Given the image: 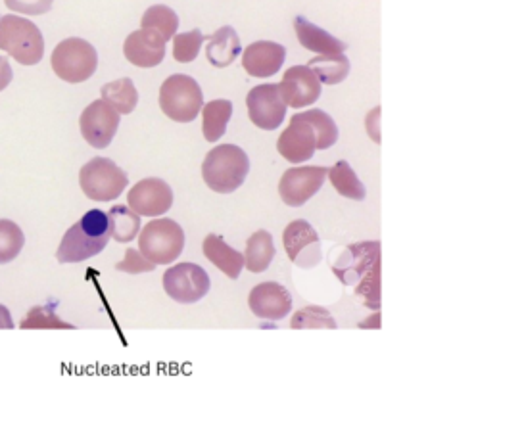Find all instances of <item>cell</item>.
<instances>
[{
	"label": "cell",
	"instance_id": "cell-1",
	"mask_svg": "<svg viewBox=\"0 0 524 443\" xmlns=\"http://www.w3.org/2000/svg\"><path fill=\"white\" fill-rule=\"evenodd\" d=\"M342 284L352 286L371 309H379L381 300V244L359 242L348 246L333 267Z\"/></svg>",
	"mask_w": 524,
	"mask_h": 443
},
{
	"label": "cell",
	"instance_id": "cell-2",
	"mask_svg": "<svg viewBox=\"0 0 524 443\" xmlns=\"http://www.w3.org/2000/svg\"><path fill=\"white\" fill-rule=\"evenodd\" d=\"M112 238L110 217L102 210L87 211L73 227L64 234L56 259L60 263H81L98 256Z\"/></svg>",
	"mask_w": 524,
	"mask_h": 443
},
{
	"label": "cell",
	"instance_id": "cell-3",
	"mask_svg": "<svg viewBox=\"0 0 524 443\" xmlns=\"http://www.w3.org/2000/svg\"><path fill=\"white\" fill-rule=\"evenodd\" d=\"M250 171L248 154L237 144H219L202 164L204 183L217 194H231L244 185Z\"/></svg>",
	"mask_w": 524,
	"mask_h": 443
},
{
	"label": "cell",
	"instance_id": "cell-4",
	"mask_svg": "<svg viewBox=\"0 0 524 443\" xmlns=\"http://www.w3.org/2000/svg\"><path fill=\"white\" fill-rule=\"evenodd\" d=\"M0 50L22 66H35L45 56V37L27 18H18V14L0 16Z\"/></svg>",
	"mask_w": 524,
	"mask_h": 443
},
{
	"label": "cell",
	"instance_id": "cell-5",
	"mask_svg": "<svg viewBox=\"0 0 524 443\" xmlns=\"http://www.w3.org/2000/svg\"><path fill=\"white\" fill-rule=\"evenodd\" d=\"M185 250L183 227L167 217L144 225L139 233V252L156 265L175 263Z\"/></svg>",
	"mask_w": 524,
	"mask_h": 443
},
{
	"label": "cell",
	"instance_id": "cell-6",
	"mask_svg": "<svg viewBox=\"0 0 524 443\" xmlns=\"http://www.w3.org/2000/svg\"><path fill=\"white\" fill-rule=\"evenodd\" d=\"M204 106V94L191 75L175 73L167 77L160 89V108L177 123H191Z\"/></svg>",
	"mask_w": 524,
	"mask_h": 443
},
{
	"label": "cell",
	"instance_id": "cell-7",
	"mask_svg": "<svg viewBox=\"0 0 524 443\" xmlns=\"http://www.w3.org/2000/svg\"><path fill=\"white\" fill-rule=\"evenodd\" d=\"M54 73L66 83H83L95 75L98 68L96 48L79 37H70L58 43L50 58Z\"/></svg>",
	"mask_w": 524,
	"mask_h": 443
},
{
	"label": "cell",
	"instance_id": "cell-8",
	"mask_svg": "<svg viewBox=\"0 0 524 443\" xmlns=\"http://www.w3.org/2000/svg\"><path fill=\"white\" fill-rule=\"evenodd\" d=\"M79 187L93 202H114L129 187V177L108 158H93L79 171Z\"/></svg>",
	"mask_w": 524,
	"mask_h": 443
},
{
	"label": "cell",
	"instance_id": "cell-9",
	"mask_svg": "<svg viewBox=\"0 0 524 443\" xmlns=\"http://www.w3.org/2000/svg\"><path fill=\"white\" fill-rule=\"evenodd\" d=\"M212 288L208 273L196 263H177L164 273V290L179 304L200 302Z\"/></svg>",
	"mask_w": 524,
	"mask_h": 443
},
{
	"label": "cell",
	"instance_id": "cell-10",
	"mask_svg": "<svg viewBox=\"0 0 524 443\" xmlns=\"http://www.w3.org/2000/svg\"><path fill=\"white\" fill-rule=\"evenodd\" d=\"M327 167L321 165H306L292 167L283 173L279 183L281 200L290 208H300L321 190L327 179Z\"/></svg>",
	"mask_w": 524,
	"mask_h": 443
},
{
	"label": "cell",
	"instance_id": "cell-11",
	"mask_svg": "<svg viewBox=\"0 0 524 443\" xmlns=\"http://www.w3.org/2000/svg\"><path fill=\"white\" fill-rule=\"evenodd\" d=\"M121 116L102 98L91 102L79 117V129L83 139L96 150H104L112 144L118 133Z\"/></svg>",
	"mask_w": 524,
	"mask_h": 443
},
{
	"label": "cell",
	"instance_id": "cell-12",
	"mask_svg": "<svg viewBox=\"0 0 524 443\" xmlns=\"http://www.w3.org/2000/svg\"><path fill=\"white\" fill-rule=\"evenodd\" d=\"M250 121L263 131H275L286 116V106L279 94V87L273 83L254 87L246 96Z\"/></svg>",
	"mask_w": 524,
	"mask_h": 443
},
{
	"label": "cell",
	"instance_id": "cell-13",
	"mask_svg": "<svg viewBox=\"0 0 524 443\" xmlns=\"http://www.w3.org/2000/svg\"><path fill=\"white\" fill-rule=\"evenodd\" d=\"M286 256L302 269H313L321 261V238L308 221L296 219L283 233Z\"/></svg>",
	"mask_w": 524,
	"mask_h": 443
},
{
	"label": "cell",
	"instance_id": "cell-14",
	"mask_svg": "<svg viewBox=\"0 0 524 443\" xmlns=\"http://www.w3.org/2000/svg\"><path fill=\"white\" fill-rule=\"evenodd\" d=\"M127 206L141 217H162L173 206V190L166 181L148 177L129 190Z\"/></svg>",
	"mask_w": 524,
	"mask_h": 443
},
{
	"label": "cell",
	"instance_id": "cell-15",
	"mask_svg": "<svg viewBox=\"0 0 524 443\" xmlns=\"http://www.w3.org/2000/svg\"><path fill=\"white\" fill-rule=\"evenodd\" d=\"M277 87L283 102L294 110L315 104L321 96V83L308 66H292L286 70L283 81Z\"/></svg>",
	"mask_w": 524,
	"mask_h": 443
},
{
	"label": "cell",
	"instance_id": "cell-16",
	"mask_svg": "<svg viewBox=\"0 0 524 443\" xmlns=\"http://www.w3.org/2000/svg\"><path fill=\"white\" fill-rule=\"evenodd\" d=\"M277 150L290 164H304L315 154V133L310 123L296 114L290 119V125L277 140Z\"/></svg>",
	"mask_w": 524,
	"mask_h": 443
},
{
	"label": "cell",
	"instance_id": "cell-17",
	"mask_svg": "<svg viewBox=\"0 0 524 443\" xmlns=\"http://www.w3.org/2000/svg\"><path fill=\"white\" fill-rule=\"evenodd\" d=\"M248 305L258 319L281 321L290 315L292 296L279 282H262L250 292Z\"/></svg>",
	"mask_w": 524,
	"mask_h": 443
},
{
	"label": "cell",
	"instance_id": "cell-18",
	"mask_svg": "<svg viewBox=\"0 0 524 443\" xmlns=\"http://www.w3.org/2000/svg\"><path fill=\"white\" fill-rule=\"evenodd\" d=\"M123 54L137 68H156L166 58V41L152 29H139L125 39Z\"/></svg>",
	"mask_w": 524,
	"mask_h": 443
},
{
	"label": "cell",
	"instance_id": "cell-19",
	"mask_svg": "<svg viewBox=\"0 0 524 443\" xmlns=\"http://www.w3.org/2000/svg\"><path fill=\"white\" fill-rule=\"evenodd\" d=\"M286 58V48L273 41H258L244 48L242 68L250 77H273L283 68Z\"/></svg>",
	"mask_w": 524,
	"mask_h": 443
},
{
	"label": "cell",
	"instance_id": "cell-20",
	"mask_svg": "<svg viewBox=\"0 0 524 443\" xmlns=\"http://www.w3.org/2000/svg\"><path fill=\"white\" fill-rule=\"evenodd\" d=\"M294 29L298 35V41L304 48L317 54H344L348 50V45L340 39H336L319 25L311 24L304 16H298L294 20Z\"/></svg>",
	"mask_w": 524,
	"mask_h": 443
},
{
	"label": "cell",
	"instance_id": "cell-21",
	"mask_svg": "<svg viewBox=\"0 0 524 443\" xmlns=\"http://www.w3.org/2000/svg\"><path fill=\"white\" fill-rule=\"evenodd\" d=\"M202 250L204 256L208 257L221 273H225L229 279H239L244 269V254L231 248L219 234H208L204 238Z\"/></svg>",
	"mask_w": 524,
	"mask_h": 443
},
{
	"label": "cell",
	"instance_id": "cell-22",
	"mask_svg": "<svg viewBox=\"0 0 524 443\" xmlns=\"http://www.w3.org/2000/svg\"><path fill=\"white\" fill-rule=\"evenodd\" d=\"M242 52L239 35L231 25H223L217 29L212 37H208L206 56L215 68L231 66Z\"/></svg>",
	"mask_w": 524,
	"mask_h": 443
},
{
	"label": "cell",
	"instance_id": "cell-23",
	"mask_svg": "<svg viewBox=\"0 0 524 443\" xmlns=\"http://www.w3.org/2000/svg\"><path fill=\"white\" fill-rule=\"evenodd\" d=\"M275 259V242L267 231H258L252 234L246 242L244 252V267L250 273H263L269 269L271 261Z\"/></svg>",
	"mask_w": 524,
	"mask_h": 443
},
{
	"label": "cell",
	"instance_id": "cell-24",
	"mask_svg": "<svg viewBox=\"0 0 524 443\" xmlns=\"http://www.w3.org/2000/svg\"><path fill=\"white\" fill-rule=\"evenodd\" d=\"M233 116V102L231 100H212L202 106V131L204 139L215 142L221 139L227 131V125Z\"/></svg>",
	"mask_w": 524,
	"mask_h": 443
},
{
	"label": "cell",
	"instance_id": "cell-25",
	"mask_svg": "<svg viewBox=\"0 0 524 443\" xmlns=\"http://www.w3.org/2000/svg\"><path fill=\"white\" fill-rule=\"evenodd\" d=\"M308 68L321 85H338L350 75V60L346 54H317Z\"/></svg>",
	"mask_w": 524,
	"mask_h": 443
},
{
	"label": "cell",
	"instance_id": "cell-26",
	"mask_svg": "<svg viewBox=\"0 0 524 443\" xmlns=\"http://www.w3.org/2000/svg\"><path fill=\"white\" fill-rule=\"evenodd\" d=\"M100 94H102V100L108 102L120 116H129L139 104L137 87L129 77L106 83L100 89Z\"/></svg>",
	"mask_w": 524,
	"mask_h": 443
},
{
	"label": "cell",
	"instance_id": "cell-27",
	"mask_svg": "<svg viewBox=\"0 0 524 443\" xmlns=\"http://www.w3.org/2000/svg\"><path fill=\"white\" fill-rule=\"evenodd\" d=\"M329 179H331V185H333L334 190L344 196V198H350V200H356V202H361L365 200L367 192H365V187L363 183L359 181L356 171L352 169V165L348 164L346 160L334 164L329 171H327Z\"/></svg>",
	"mask_w": 524,
	"mask_h": 443
},
{
	"label": "cell",
	"instance_id": "cell-28",
	"mask_svg": "<svg viewBox=\"0 0 524 443\" xmlns=\"http://www.w3.org/2000/svg\"><path fill=\"white\" fill-rule=\"evenodd\" d=\"M112 238L121 244L135 240L141 233V215L131 210L129 206H112L108 211Z\"/></svg>",
	"mask_w": 524,
	"mask_h": 443
},
{
	"label": "cell",
	"instance_id": "cell-29",
	"mask_svg": "<svg viewBox=\"0 0 524 443\" xmlns=\"http://www.w3.org/2000/svg\"><path fill=\"white\" fill-rule=\"evenodd\" d=\"M141 29H152L164 37V41H171L179 29L177 14L164 4H154L144 12L141 20Z\"/></svg>",
	"mask_w": 524,
	"mask_h": 443
},
{
	"label": "cell",
	"instance_id": "cell-30",
	"mask_svg": "<svg viewBox=\"0 0 524 443\" xmlns=\"http://www.w3.org/2000/svg\"><path fill=\"white\" fill-rule=\"evenodd\" d=\"M300 116L304 117L315 133V148L317 150H329L338 140V127L334 123L333 117L329 116L323 110H308L302 112Z\"/></svg>",
	"mask_w": 524,
	"mask_h": 443
},
{
	"label": "cell",
	"instance_id": "cell-31",
	"mask_svg": "<svg viewBox=\"0 0 524 443\" xmlns=\"http://www.w3.org/2000/svg\"><path fill=\"white\" fill-rule=\"evenodd\" d=\"M24 231L10 219H0V265L14 261L24 250Z\"/></svg>",
	"mask_w": 524,
	"mask_h": 443
},
{
	"label": "cell",
	"instance_id": "cell-32",
	"mask_svg": "<svg viewBox=\"0 0 524 443\" xmlns=\"http://www.w3.org/2000/svg\"><path fill=\"white\" fill-rule=\"evenodd\" d=\"M208 37L200 29H192L189 33H175L173 35V58L181 64H191L198 58L202 43Z\"/></svg>",
	"mask_w": 524,
	"mask_h": 443
},
{
	"label": "cell",
	"instance_id": "cell-33",
	"mask_svg": "<svg viewBox=\"0 0 524 443\" xmlns=\"http://www.w3.org/2000/svg\"><path fill=\"white\" fill-rule=\"evenodd\" d=\"M336 321H334L333 315L329 309L325 307H304L300 309L298 313H294L292 321H290V328L294 330H304V328H331L336 330Z\"/></svg>",
	"mask_w": 524,
	"mask_h": 443
},
{
	"label": "cell",
	"instance_id": "cell-34",
	"mask_svg": "<svg viewBox=\"0 0 524 443\" xmlns=\"http://www.w3.org/2000/svg\"><path fill=\"white\" fill-rule=\"evenodd\" d=\"M22 330H73V325L62 321L48 307H33L20 323Z\"/></svg>",
	"mask_w": 524,
	"mask_h": 443
},
{
	"label": "cell",
	"instance_id": "cell-35",
	"mask_svg": "<svg viewBox=\"0 0 524 443\" xmlns=\"http://www.w3.org/2000/svg\"><path fill=\"white\" fill-rule=\"evenodd\" d=\"M156 267H158L156 263L148 261L141 252H137V250H133V248H129V250L125 252V259L116 265L118 271H121V273H129V275L150 273V271H154Z\"/></svg>",
	"mask_w": 524,
	"mask_h": 443
},
{
	"label": "cell",
	"instance_id": "cell-36",
	"mask_svg": "<svg viewBox=\"0 0 524 443\" xmlns=\"http://www.w3.org/2000/svg\"><path fill=\"white\" fill-rule=\"evenodd\" d=\"M6 8L25 16H43L50 12L54 0H4Z\"/></svg>",
	"mask_w": 524,
	"mask_h": 443
},
{
	"label": "cell",
	"instance_id": "cell-37",
	"mask_svg": "<svg viewBox=\"0 0 524 443\" xmlns=\"http://www.w3.org/2000/svg\"><path fill=\"white\" fill-rule=\"evenodd\" d=\"M12 77H14V71H12V66L8 64L6 58L0 56V93L12 83Z\"/></svg>",
	"mask_w": 524,
	"mask_h": 443
},
{
	"label": "cell",
	"instance_id": "cell-38",
	"mask_svg": "<svg viewBox=\"0 0 524 443\" xmlns=\"http://www.w3.org/2000/svg\"><path fill=\"white\" fill-rule=\"evenodd\" d=\"M14 327H16V325H14L12 317H10V311H8V307H6V305L0 304V328L12 330Z\"/></svg>",
	"mask_w": 524,
	"mask_h": 443
}]
</instances>
